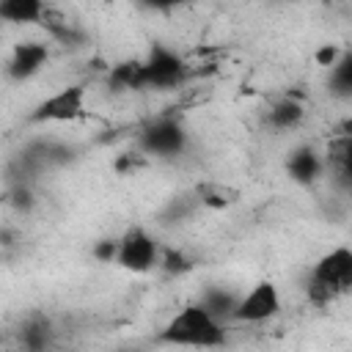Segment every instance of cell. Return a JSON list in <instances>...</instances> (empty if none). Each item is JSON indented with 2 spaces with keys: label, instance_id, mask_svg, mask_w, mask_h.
Instances as JSON below:
<instances>
[{
  "label": "cell",
  "instance_id": "obj_1",
  "mask_svg": "<svg viewBox=\"0 0 352 352\" xmlns=\"http://www.w3.org/2000/svg\"><path fill=\"white\" fill-rule=\"evenodd\" d=\"M160 341L173 344V346L212 349V346L226 344V324L201 302H187L160 330Z\"/></svg>",
  "mask_w": 352,
  "mask_h": 352
},
{
  "label": "cell",
  "instance_id": "obj_2",
  "mask_svg": "<svg viewBox=\"0 0 352 352\" xmlns=\"http://www.w3.org/2000/svg\"><path fill=\"white\" fill-rule=\"evenodd\" d=\"M352 286V250L346 245L324 253L308 275V300L316 305H327L336 297L346 294Z\"/></svg>",
  "mask_w": 352,
  "mask_h": 352
},
{
  "label": "cell",
  "instance_id": "obj_3",
  "mask_svg": "<svg viewBox=\"0 0 352 352\" xmlns=\"http://www.w3.org/2000/svg\"><path fill=\"white\" fill-rule=\"evenodd\" d=\"M140 69H143V91L151 88V91H170V88H179L184 85V80L190 77V66L187 60L170 50L168 44H151L148 55L140 60Z\"/></svg>",
  "mask_w": 352,
  "mask_h": 352
},
{
  "label": "cell",
  "instance_id": "obj_4",
  "mask_svg": "<svg viewBox=\"0 0 352 352\" xmlns=\"http://www.w3.org/2000/svg\"><path fill=\"white\" fill-rule=\"evenodd\" d=\"M138 146L143 154L160 157V160H170L184 154L187 148V129L182 126V121L170 118V116H160L154 121H148L140 135H138Z\"/></svg>",
  "mask_w": 352,
  "mask_h": 352
},
{
  "label": "cell",
  "instance_id": "obj_5",
  "mask_svg": "<svg viewBox=\"0 0 352 352\" xmlns=\"http://www.w3.org/2000/svg\"><path fill=\"white\" fill-rule=\"evenodd\" d=\"M160 242L143 228V226H129L118 236V250H116V264L129 272H148L151 267L160 264Z\"/></svg>",
  "mask_w": 352,
  "mask_h": 352
},
{
  "label": "cell",
  "instance_id": "obj_6",
  "mask_svg": "<svg viewBox=\"0 0 352 352\" xmlns=\"http://www.w3.org/2000/svg\"><path fill=\"white\" fill-rule=\"evenodd\" d=\"M82 113H85V85L72 82V85L58 88L47 99H41L36 110L30 113V121L33 124H66V121H77Z\"/></svg>",
  "mask_w": 352,
  "mask_h": 352
},
{
  "label": "cell",
  "instance_id": "obj_7",
  "mask_svg": "<svg viewBox=\"0 0 352 352\" xmlns=\"http://www.w3.org/2000/svg\"><path fill=\"white\" fill-rule=\"evenodd\" d=\"M278 314H280V292H278V286L272 280H258L242 297H236L231 319L242 322V324H261V322H270Z\"/></svg>",
  "mask_w": 352,
  "mask_h": 352
},
{
  "label": "cell",
  "instance_id": "obj_8",
  "mask_svg": "<svg viewBox=\"0 0 352 352\" xmlns=\"http://www.w3.org/2000/svg\"><path fill=\"white\" fill-rule=\"evenodd\" d=\"M47 58H50V50H47L44 41H19L11 50V58H8L6 72H8V77L14 82H25V80L36 77L44 69Z\"/></svg>",
  "mask_w": 352,
  "mask_h": 352
},
{
  "label": "cell",
  "instance_id": "obj_9",
  "mask_svg": "<svg viewBox=\"0 0 352 352\" xmlns=\"http://www.w3.org/2000/svg\"><path fill=\"white\" fill-rule=\"evenodd\" d=\"M324 170V160L314 146H297L289 157H286V173L292 182L297 184H314Z\"/></svg>",
  "mask_w": 352,
  "mask_h": 352
},
{
  "label": "cell",
  "instance_id": "obj_10",
  "mask_svg": "<svg viewBox=\"0 0 352 352\" xmlns=\"http://www.w3.org/2000/svg\"><path fill=\"white\" fill-rule=\"evenodd\" d=\"M322 160H324V168L333 173V179L346 190L349 176H352V138H349V132H341L338 138H333L327 143V154Z\"/></svg>",
  "mask_w": 352,
  "mask_h": 352
},
{
  "label": "cell",
  "instance_id": "obj_11",
  "mask_svg": "<svg viewBox=\"0 0 352 352\" xmlns=\"http://www.w3.org/2000/svg\"><path fill=\"white\" fill-rule=\"evenodd\" d=\"M47 14L44 0H0V22L8 25H36Z\"/></svg>",
  "mask_w": 352,
  "mask_h": 352
},
{
  "label": "cell",
  "instance_id": "obj_12",
  "mask_svg": "<svg viewBox=\"0 0 352 352\" xmlns=\"http://www.w3.org/2000/svg\"><path fill=\"white\" fill-rule=\"evenodd\" d=\"M302 116H305L302 102L294 99V96H283V99H278V102L270 107L267 124H270L272 129H278V132H289V129H294V126L302 124Z\"/></svg>",
  "mask_w": 352,
  "mask_h": 352
},
{
  "label": "cell",
  "instance_id": "obj_13",
  "mask_svg": "<svg viewBox=\"0 0 352 352\" xmlns=\"http://www.w3.org/2000/svg\"><path fill=\"white\" fill-rule=\"evenodd\" d=\"M107 82L113 91H143V69L140 60H121L110 69Z\"/></svg>",
  "mask_w": 352,
  "mask_h": 352
},
{
  "label": "cell",
  "instance_id": "obj_14",
  "mask_svg": "<svg viewBox=\"0 0 352 352\" xmlns=\"http://www.w3.org/2000/svg\"><path fill=\"white\" fill-rule=\"evenodd\" d=\"M50 336H52V324L47 316H30L19 330V341L28 349H44L50 344Z\"/></svg>",
  "mask_w": 352,
  "mask_h": 352
},
{
  "label": "cell",
  "instance_id": "obj_15",
  "mask_svg": "<svg viewBox=\"0 0 352 352\" xmlns=\"http://www.w3.org/2000/svg\"><path fill=\"white\" fill-rule=\"evenodd\" d=\"M330 88L338 96L352 94V55L349 52H338V58L330 63Z\"/></svg>",
  "mask_w": 352,
  "mask_h": 352
},
{
  "label": "cell",
  "instance_id": "obj_16",
  "mask_svg": "<svg viewBox=\"0 0 352 352\" xmlns=\"http://www.w3.org/2000/svg\"><path fill=\"white\" fill-rule=\"evenodd\" d=\"M204 308H209L217 319H231V314H234V305H236V294H231V292H226V289H206L204 292V297L198 300Z\"/></svg>",
  "mask_w": 352,
  "mask_h": 352
},
{
  "label": "cell",
  "instance_id": "obj_17",
  "mask_svg": "<svg viewBox=\"0 0 352 352\" xmlns=\"http://www.w3.org/2000/svg\"><path fill=\"white\" fill-rule=\"evenodd\" d=\"M195 195H198V204L217 209V206L234 204V195H236V192H231V190H226V187H220V184H201V187H195Z\"/></svg>",
  "mask_w": 352,
  "mask_h": 352
},
{
  "label": "cell",
  "instance_id": "obj_18",
  "mask_svg": "<svg viewBox=\"0 0 352 352\" xmlns=\"http://www.w3.org/2000/svg\"><path fill=\"white\" fill-rule=\"evenodd\" d=\"M160 267L168 272V275H182V272H187L190 267H192V261L176 248H162V253H160Z\"/></svg>",
  "mask_w": 352,
  "mask_h": 352
},
{
  "label": "cell",
  "instance_id": "obj_19",
  "mask_svg": "<svg viewBox=\"0 0 352 352\" xmlns=\"http://www.w3.org/2000/svg\"><path fill=\"white\" fill-rule=\"evenodd\" d=\"M116 250H118V239H99L94 245V258L110 264V261H116Z\"/></svg>",
  "mask_w": 352,
  "mask_h": 352
},
{
  "label": "cell",
  "instance_id": "obj_20",
  "mask_svg": "<svg viewBox=\"0 0 352 352\" xmlns=\"http://www.w3.org/2000/svg\"><path fill=\"white\" fill-rule=\"evenodd\" d=\"M11 204H14L16 209H22V212H28V209L33 206V192H30V187H28L25 182H19V184L14 187V192H11Z\"/></svg>",
  "mask_w": 352,
  "mask_h": 352
},
{
  "label": "cell",
  "instance_id": "obj_21",
  "mask_svg": "<svg viewBox=\"0 0 352 352\" xmlns=\"http://www.w3.org/2000/svg\"><path fill=\"white\" fill-rule=\"evenodd\" d=\"M146 8H154V11H170V8H176V6H184V3H190V0H140Z\"/></svg>",
  "mask_w": 352,
  "mask_h": 352
},
{
  "label": "cell",
  "instance_id": "obj_22",
  "mask_svg": "<svg viewBox=\"0 0 352 352\" xmlns=\"http://www.w3.org/2000/svg\"><path fill=\"white\" fill-rule=\"evenodd\" d=\"M316 58H319V63L330 66V63L338 58V52H336V50H330V47H324V50H319V52H316Z\"/></svg>",
  "mask_w": 352,
  "mask_h": 352
}]
</instances>
